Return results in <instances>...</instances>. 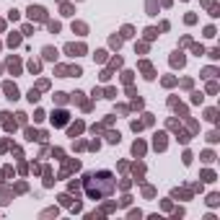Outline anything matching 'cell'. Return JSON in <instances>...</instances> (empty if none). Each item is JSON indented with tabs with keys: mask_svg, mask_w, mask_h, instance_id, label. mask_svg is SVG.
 I'll return each mask as SVG.
<instances>
[{
	"mask_svg": "<svg viewBox=\"0 0 220 220\" xmlns=\"http://www.w3.org/2000/svg\"><path fill=\"white\" fill-rule=\"evenodd\" d=\"M29 13H31V18H44V8H29Z\"/></svg>",
	"mask_w": 220,
	"mask_h": 220,
	"instance_id": "6da1fadb",
	"label": "cell"
},
{
	"mask_svg": "<svg viewBox=\"0 0 220 220\" xmlns=\"http://www.w3.org/2000/svg\"><path fill=\"white\" fill-rule=\"evenodd\" d=\"M54 54H57V52L52 49V47H47V49H44V57H47V60H54Z\"/></svg>",
	"mask_w": 220,
	"mask_h": 220,
	"instance_id": "7a4b0ae2",
	"label": "cell"
},
{
	"mask_svg": "<svg viewBox=\"0 0 220 220\" xmlns=\"http://www.w3.org/2000/svg\"><path fill=\"white\" fill-rule=\"evenodd\" d=\"M171 62H174V65H179V67H181V65H184V57H181V54H174V60H171Z\"/></svg>",
	"mask_w": 220,
	"mask_h": 220,
	"instance_id": "3957f363",
	"label": "cell"
},
{
	"mask_svg": "<svg viewBox=\"0 0 220 220\" xmlns=\"http://www.w3.org/2000/svg\"><path fill=\"white\" fill-rule=\"evenodd\" d=\"M166 142H163V135H155V148H163Z\"/></svg>",
	"mask_w": 220,
	"mask_h": 220,
	"instance_id": "277c9868",
	"label": "cell"
}]
</instances>
